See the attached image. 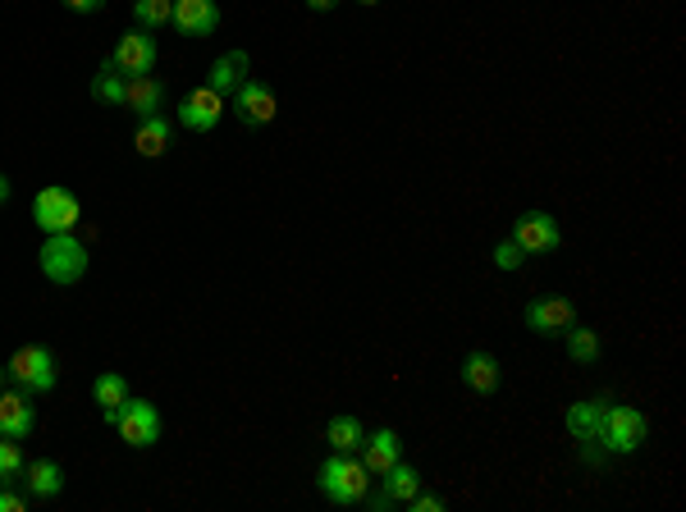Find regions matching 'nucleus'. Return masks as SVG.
I'll use <instances>...</instances> for the list:
<instances>
[{"instance_id": "nucleus-7", "label": "nucleus", "mask_w": 686, "mask_h": 512, "mask_svg": "<svg viewBox=\"0 0 686 512\" xmlns=\"http://www.w3.org/2000/svg\"><path fill=\"white\" fill-rule=\"evenodd\" d=\"M522 321L531 334H540V339H563V334L577 325V302L572 298H559V294H549V298H531L522 307Z\"/></svg>"}, {"instance_id": "nucleus-26", "label": "nucleus", "mask_w": 686, "mask_h": 512, "mask_svg": "<svg viewBox=\"0 0 686 512\" xmlns=\"http://www.w3.org/2000/svg\"><path fill=\"white\" fill-rule=\"evenodd\" d=\"M174 18V0H133V24L147 28V33H157L165 28Z\"/></svg>"}, {"instance_id": "nucleus-25", "label": "nucleus", "mask_w": 686, "mask_h": 512, "mask_svg": "<svg viewBox=\"0 0 686 512\" xmlns=\"http://www.w3.org/2000/svg\"><path fill=\"white\" fill-rule=\"evenodd\" d=\"M124 398H128V380H124V375L101 371L97 380H92V403L101 408V416H105V412H115V408L124 403Z\"/></svg>"}, {"instance_id": "nucleus-19", "label": "nucleus", "mask_w": 686, "mask_h": 512, "mask_svg": "<svg viewBox=\"0 0 686 512\" xmlns=\"http://www.w3.org/2000/svg\"><path fill=\"white\" fill-rule=\"evenodd\" d=\"M174 142V120L170 115H147L138 120V133H133V151L142 155V161H157V155H165Z\"/></svg>"}, {"instance_id": "nucleus-23", "label": "nucleus", "mask_w": 686, "mask_h": 512, "mask_svg": "<svg viewBox=\"0 0 686 512\" xmlns=\"http://www.w3.org/2000/svg\"><path fill=\"white\" fill-rule=\"evenodd\" d=\"M563 344H567V358L577 362V366H595V362H600V352H604L600 329H590V325H582V321L563 334Z\"/></svg>"}, {"instance_id": "nucleus-9", "label": "nucleus", "mask_w": 686, "mask_h": 512, "mask_svg": "<svg viewBox=\"0 0 686 512\" xmlns=\"http://www.w3.org/2000/svg\"><path fill=\"white\" fill-rule=\"evenodd\" d=\"M508 238H513L526 257H549V252L563 248V229H559V220L549 211H522L513 220V234H508Z\"/></svg>"}, {"instance_id": "nucleus-22", "label": "nucleus", "mask_w": 686, "mask_h": 512, "mask_svg": "<svg viewBox=\"0 0 686 512\" xmlns=\"http://www.w3.org/2000/svg\"><path fill=\"white\" fill-rule=\"evenodd\" d=\"M362 439H366V426L352 412H339V416H329V426H325V444H329V453H358L362 449Z\"/></svg>"}, {"instance_id": "nucleus-8", "label": "nucleus", "mask_w": 686, "mask_h": 512, "mask_svg": "<svg viewBox=\"0 0 686 512\" xmlns=\"http://www.w3.org/2000/svg\"><path fill=\"white\" fill-rule=\"evenodd\" d=\"M234 115H238V124L242 128H265L275 115H279V97H275V87L271 83H261V78H242L238 87H234Z\"/></svg>"}, {"instance_id": "nucleus-14", "label": "nucleus", "mask_w": 686, "mask_h": 512, "mask_svg": "<svg viewBox=\"0 0 686 512\" xmlns=\"http://www.w3.org/2000/svg\"><path fill=\"white\" fill-rule=\"evenodd\" d=\"M458 375H462V385H467L472 394H481V398L499 394V385H503V366H499V358L490 348H472L467 358H462Z\"/></svg>"}, {"instance_id": "nucleus-32", "label": "nucleus", "mask_w": 686, "mask_h": 512, "mask_svg": "<svg viewBox=\"0 0 686 512\" xmlns=\"http://www.w3.org/2000/svg\"><path fill=\"white\" fill-rule=\"evenodd\" d=\"M10 192H14L10 188V174H0V202H10Z\"/></svg>"}, {"instance_id": "nucleus-5", "label": "nucleus", "mask_w": 686, "mask_h": 512, "mask_svg": "<svg viewBox=\"0 0 686 512\" xmlns=\"http://www.w3.org/2000/svg\"><path fill=\"white\" fill-rule=\"evenodd\" d=\"M37 265L51 284H78L87 275V248L74 234H47V242L37 252Z\"/></svg>"}, {"instance_id": "nucleus-12", "label": "nucleus", "mask_w": 686, "mask_h": 512, "mask_svg": "<svg viewBox=\"0 0 686 512\" xmlns=\"http://www.w3.org/2000/svg\"><path fill=\"white\" fill-rule=\"evenodd\" d=\"M220 115H225V97H220L215 87H192V92L179 101L174 124H184L188 133H211L220 124Z\"/></svg>"}, {"instance_id": "nucleus-3", "label": "nucleus", "mask_w": 686, "mask_h": 512, "mask_svg": "<svg viewBox=\"0 0 686 512\" xmlns=\"http://www.w3.org/2000/svg\"><path fill=\"white\" fill-rule=\"evenodd\" d=\"M5 380H14V389L24 394H51L60 380V366H55V352L47 344H24L14 348V358L5 362Z\"/></svg>"}, {"instance_id": "nucleus-17", "label": "nucleus", "mask_w": 686, "mask_h": 512, "mask_svg": "<svg viewBox=\"0 0 686 512\" xmlns=\"http://www.w3.org/2000/svg\"><path fill=\"white\" fill-rule=\"evenodd\" d=\"M609 403H613L609 394H595V398H582V403H572L567 416H563L567 435H572V439H595V435H600V426H604Z\"/></svg>"}, {"instance_id": "nucleus-30", "label": "nucleus", "mask_w": 686, "mask_h": 512, "mask_svg": "<svg viewBox=\"0 0 686 512\" xmlns=\"http://www.w3.org/2000/svg\"><path fill=\"white\" fill-rule=\"evenodd\" d=\"M64 10H74V14H97V10H105V0H64Z\"/></svg>"}, {"instance_id": "nucleus-33", "label": "nucleus", "mask_w": 686, "mask_h": 512, "mask_svg": "<svg viewBox=\"0 0 686 512\" xmlns=\"http://www.w3.org/2000/svg\"><path fill=\"white\" fill-rule=\"evenodd\" d=\"M0 389H5V366H0Z\"/></svg>"}, {"instance_id": "nucleus-16", "label": "nucleus", "mask_w": 686, "mask_h": 512, "mask_svg": "<svg viewBox=\"0 0 686 512\" xmlns=\"http://www.w3.org/2000/svg\"><path fill=\"white\" fill-rule=\"evenodd\" d=\"M358 453H362V462H366V472L381 476V472H389L398 458H403V439H398L394 426H381V430H371V435L362 439Z\"/></svg>"}, {"instance_id": "nucleus-18", "label": "nucleus", "mask_w": 686, "mask_h": 512, "mask_svg": "<svg viewBox=\"0 0 686 512\" xmlns=\"http://www.w3.org/2000/svg\"><path fill=\"white\" fill-rule=\"evenodd\" d=\"M124 110L133 120H147V115H161L165 110V83L161 78H128V92H124Z\"/></svg>"}, {"instance_id": "nucleus-2", "label": "nucleus", "mask_w": 686, "mask_h": 512, "mask_svg": "<svg viewBox=\"0 0 686 512\" xmlns=\"http://www.w3.org/2000/svg\"><path fill=\"white\" fill-rule=\"evenodd\" d=\"M101 421L128 444V449H151V444L161 439V430H165V421H161L157 403H147V398H133V394L124 398V403H120L115 412H105Z\"/></svg>"}, {"instance_id": "nucleus-24", "label": "nucleus", "mask_w": 686, "mask_h": 512, "mask_svg": "<svg viewBox=\"0 0 686 512\" xmlns=\"http://www.w3.org/2000/svg\"><path fill=\"white\" fill-rule=\"evenodd\" d=\"M87 92H92V101L97 105H124V92H128V78L115 70V64H110V55L101 60V70L92 74V87H87Z\"/></svg>"}, {"instance_id": "nucleus-11", "label": "nucleus", "mask_w": 686, "mask_h": 512, "mask_svg": "<svg viewBox=\"0 0 686 512\" xmlns=\"http://www.w3.org/2000/svg\"><path fill=\"white\" fill-rule=\"evenodd\" d=\"M110 64L124 74V78H142L157 70V37H151L147 28L133 24L120 41H115V51H110Z\"/></svg>"}, {"instance_id": "nucleus-28", "label": "nucleus", "mask_w": 686, "mask_h": 512, "mask_svg": "<svg viewBox=\"0 0 686 512\" xmlns=\"http://www.w3.org/2000/svg\"><path fill=\"white\" fill-rule=\"evenodd\" d=\"M495 265H499V271H522V265H526V252L517 248L513 238H499V242H495Z\"/></svg>"}, {"instance_id": "nucleus-6", "label": "nucleus", "mask_w": 686, "mask_h": 512, "mask_svg": "<svg viewBox=\"0 0 686 512\" xmlns=\"http://www.w3.org/2000/svg\"><path fill=\"white\" fill-rule=\"evenodd\" d=\"M33 220H37L41 234H74L78 220H83V202H78L70 188L47 184V188L33 197Z\"/></svg>"}, {"instance_id": "nucleus-10", "label": "nucleus", "mask_w": 686, "mask_h": 512, "mask_svg": "<svg viewBox=\"0 0 686 512\" xmlns=\"http://www.w3.org/2000/svg\"><path fill=\"white\" fill-rule=\"evenodd\" d=\"M375 480H381V489H366V499H362L371 512H389V508L408 503V499L416 495V489H422V472H416L412 462H403V458H398V462L389 466V472H381Z\"/></svg>"}, {"instance_id": "nucleus-21", "label": "nucleus", "mask_w": 686, "mask_h": 512, "mask_svg": "<svg viewBox=\"0 0 686 512\" xmlns=\"http://www.w3.org/2000/svg\"><path fill=\"white\" fill-rule=\"evenodd\" d=\"M248 70H252V60H248V51H225L215 64H211V74H207V87H215L220 97H229L234 87L248 78Z\"/></svg>"}, {"instance_id": "nucleus-4", "label": "nucleus", "mask_w": 686, "mask_h": 512, "mask_svg": "<svg viewBox=\"0 0 686 512\" xmlns=\"http://www.w3.org/2000/svg\"><path fill=\"white\" fill-rule=\"evenodd\" d=\"M604 444V453L609 458H618V453H636L640 444L650 439V421H646V412L640 408H632V403H609V412H604V426H600V435H595Z\"/></svg>"}, {"instance_id": "nucleus-27", "label": "nucleus", "mask_w": 686, "mask_h": 512, "mask_svg": "<svg viewBox=\"0 0 686 512\" xmlns=\"http://www.w3.org/2000/svg\"><path fill=\"white\" fill-rule=\"evenodd\" d=\"M24 449H18V439H5L0 435V485H14L18 476H24Z\"/></svg>"}, {"instance_id": "nucleus-29", "label": "nucleus", "mask_w": 686, "mask_h": 512, "mask_svg": "<svg viewBox=\"0 0 686 512\" xmlns=\"http://www.w3.org/2000/svg\"><path fill=\"white\" fill-rule=\"evenodd\" d=\"M28 495H14V485H0V512H24Z\"/></svg>"}, {"instance_id": "nucleus-15", "label": "nucleus", "mask_w": 686, "mask_h": 512, "mask_svg": "<svg viewBox=\"0 0 686 512\" xmlns=\"http://www.w3.org/2000/svg\"><path fill=\"white\" fill-rule=\"evenodd\" d=\"M174 28L184 37H211L220 28V5L215 0H174Z\"/></svg>"}, {"instance_id": "nucleus-34", "label": "nucleus", "mask_w": 686, "mask_h": 512, "mask_svg": "<svg viewBox=\"0 0 686 512\" xmlns=\"http://www.w3.org/2000/svg\"><path fill=\"white\" fill-rule=\"evenodd\" d=\"M358 5H381V0H358Z\"/></svg>"}, {"instance_id": "nucleus-1", "label": "nucleus", "mask_w": 686, "mask_h": 512, "mask_svg": "<svg viewBox=\"0 0 686 512\" xmlns=\"http://www.w3.org/2000/svg\"><path fill=\"white\" fill-rule=\"evenodd\" d=\"M371 480L375 476L366 472V462L358 453H329L321 462V472H316V489L329 503H344V508H358L366 499Z\"/></svg>"}, {"instance_id": "nucleus-31", "label": "nucleus", "mask_w": 686, "mask_h": 512, "mask_svg": "<svg viewBox=\"0 0 686 512\" xmlns=\"http://www.w3.org/2000/svg\"><path fill=\"white\" fill-rule=\"evenodd\" d=\"M335 5H339V0H307V10H312V14H329Z\"/></svg>"}, {"instance_id": "nucleus-13", "label": "nucleus", "mask_w": 686, "mask_h": 512, "mask_svg": "<svg viewBox=\"0 0 686 512\" xmlns=\"http://www.w3.org/2000/svg\"><path fill=\"white\" fill-rule=\"evenodd\" d=\"M33 430H37L33 394H24V389H0V435H5V439H28Z\"/></svg>"}, {"instance_id": "nucleus-20", "label": "nucleus", "mask_w": 686, "mask_h": 512, "mask_svg": "<svg viewBox=\"0 0 686 512\" xmlns=\"http://www.w3.org/2000/svg\"><path fill=\"white\" fill-rule=\"evenodd\" d=\"M28 485V499H55L64 489V466L55 458H37V462H24V476H18Z\"/></svg>"}]
</instances>
